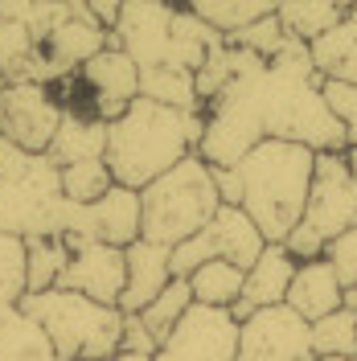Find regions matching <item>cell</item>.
<instances>
[{
    "label": "cell",
    "instance_id": "cell-29",
    "mask_svg": "<svg viewBox=\"0 0 357 361\" xmlns=\"http://www.w3.org/2000/svg\"><path fill=\"white\" fill-rule=\"evenodd\" d=\"M357 45V25L345 17V21L337 25V29H329L325 37H316L313 45H308V54H313V66L320 78H329L345 58H349V49Z\"/></svg>",
    "mask_w": 357,
    "mask_h": 361
},
{
    "label": "cell",
    "instance_id": "cell-17",
    "mask_svg": "<svg viewBox=\"0 0 357 361\" xmlns=\"http://www.w3.org/2000/svg\"><path fill=\"white\" fill-rule=\"evenodd\" d=\"M103 152H107V123H99L90 115L62 111L58 132L45 148V160L54 169H70V164H83V160H103Z\"/></svg>",
    "mask_w": 357,
    "mask_h": 361
},
{
    "label": "cell",
    "instance_id": "cell-1",
    "mask_svg": "<svg viewBox=\"0 0 357 361\" xmlns=\"http://www.w3.org/2000/svg\"><path fill=\"white\" fill-rule=\"evenodd\" d=\"M201 144V111H173L148 99H135L115 123H107V152L103 164L115 185L148 189L157 177L193 157Z\"/></svg>",
    "mask_w": 357,
    "mask_h": 361
},
{
    "label": "cell",
    "instance_id": "cell-37",
    "mask_svg": "<svg viewBox=\"0 0 357 361\" xmlns=\"http://www.w3.org/2000/svg\"><path fill=\"white\" fill-rule=\"evenodd\" d=\"M341 308L357 316V288H345V295H341Z\"/></svg>",
    "mask_w": 357,
    "mask_h": 361
},
{
    "label": "cell",
    "instance_id": "cell-3",
    "mask_svg": "<svg viewBox=\"0 0 357 361\" xmlns=\"http://www.w3.org/2000/svg\"><path fill=\"white\" fill-rule=\"evenodd\" d=\"M218 209L222 202L214 189V173L193 152L177 169L157 177L148 189H140V238L173 250L185 238H193L201 226H210Z\"/></svg>",
    "mask_w": 357,
    "mask_h": 361
},
{
    "label": "cell",
    "instance_id": "cell-26",
    "mask_svg": "<svg viewBox=\"0 0 357 361\" xmlns=\"http://www.w3.org/2000/svg\"><path fill=\"white\" fill-rule=\"evenodd\" d=\"M58 173H62V197L74 202V205L99 202V197L115 185L103 160H83V164H70V169H58Z\"/></svg>",
    "mask_w": 357,
    "mask_h": 361
},
{
    "label": "cell",
    "instance_id": "cell-2",
    "mask_svg": "<svg viewBox=\"0 0 357 361\" xmlns=\"http://www.w3.org/2000/svg\"><path fill=\"white\" fill-rule=\"evenodd\" d=\"M313 169L316 152L284 140H263L234 164L238 189H243L238 209L255 222L263 243H284L300 226L308 189H313Z\"/></svg>",
    "mask_w": 357,
    "mask_h": 361
},
{
    "label": "cell",
    "instance_id": "cell-31",
    "mask_svg": "<svg viewBox=\"0 0 357 361\" xmlns=\"http://www.w3.org/2000/svg\"><path fill=\"white\" fill-rule=\"evenodd\" d=\"M284 42H288V37H284V29H279V21H275V13L230 37V45H238V49L255 54V58H263V62H271V58L279 54V45H284Z\"/></svg>",
    "mask_w": 357,
    "mask_h": 361
},
{
    "label": "cell",
    "instance_id": "cell-32",
    "mask_svg": "<svg viewBox=\"0 0 357 361\" xmlns=\"http://www.w3.org/2000/svg\"><path fill=\"white\" fill-rule=\"evenodd\" d=\"M325 259L333 263L341 288H357V230H349V234H341L337 243H329Z\"/></svg>",
    "mask_w": 357,
    "mask_h": 361
},
{
    "label": "cell",
    "instance_id": "cell-33",
    "mask_svg": "<svg viewBox=\"0 0 357 361\" xmlns=\"http://www.w3.org/2000/svg\"><path fill=\"white\" fill-rule=\"evenodd\" d=\"M119 353H135V357H152V353H157V341L148 337V329L140 324V316H123V341H119Z\"/></svg>",
    "mask_w": 357,
    "mask_h": 361
},
{
    "label": "cell",
    "instance_id": "cell-28",
    "mask_svg": "<svg viewBox=\"0 0 357 361\" xmlns=\"http://www.w3.org/2000/svg\"><path fill=\"white\" fill-rule=\"evenodd\" d=\"M33 54H37V42L29 37L25 25L0 21V74H4V82H21Z\"/></svg>",
    "mask_w": 357,
    "mask_h": 361
},
{
    "label": "cell",
    "instance_id": "cell-35",
    "mask_svg": "<svg viewBox=\"0 0 357 361\" xmlns=\"http://www.w3.org/2000/svg\"><path fill=\"white\" fill-rule=\"evenodd\" d=\"M87 13L103 33H111L115 25H119V0H87Z\"/></svg>",
    "mask_w": 357,
    "mask_h": 361
},
{
    "label": "cell",
    "instance_id": "cell-6",
    "mask_svg": "<svg viewBox=\"0 0 357 361\" xmlns=\"http://www.w3.org/2000/svg\"><path fill=\"white\" fill-rule=\"evenodd\" d=\"M304 230H313L316 238L337 243L341 234L357 230V177L349 173V160L345 152H325L316 157L313 169V189H308V202H304Z\"/></svg>",
    "mask_w": 357,
    "mask_h": 361
},
{
    "label": "cell",
    "instance_id": "cell-30",
    "mask_svg": "<svg viewBox=\"0 0 357 361\" xmlns=\"http://www.w3.org/2000/svg\"><path fill=\"white\" fill-rule=\"evenodd\" d=\"M320 99H325V107L333 111V119L341 123L345 144L353 148V144H357V87H353V82L325 78V82H320Z\"/></svg>",
    "mask_w": 357,
    "mask_h": 361
},
{
    "label": "cell",
    "instance_id": "cell-40",
    "mask_svg": "<svg viewBox=\"0 0 357 361\" xmlns=\"http://www.w3.org/2000/svg\"><path fill=\"white\" fill-rule=\"evenodd\" d=\"M313 361H357V357H313Z\"/></svg>",
    "mask_w": 357,
    "mask_h": 361
},
{
    "label": "cell",
    "instance_id": "cell-4",
    "mask_svg": "<svg viewBox=\"0 0 357 361\" xmlns=\"http://www.w3.org/2000/svg\"><path fill=\"white\" fill-rule=\"evenodd\" d=\"M21 312L42 324L58 361H107L123 341V312L95 304L78 292H33L21 300Z\"/></svg>",
    "mask_w": 357,
    "mask_h": 361
},
{
    "label": "cell",
    "instance_id": "cell-8",
    "mask_svg": "<svg viewBox=\"0 0 357 361\" xmlns=\"http://www.w3.org/2000/svg\"><path fill=\"white\" fill-rule=\"evenodd\" d=\"M62 107L54 99V87L42 82H8L0 94V135L25 148L29 157H45L49 140L58 132Z\"/></svg>",
    "mask_w": 357,
    "mask_h": 361
},
{
    "label": "cell",
    "instance_id": "cell-12",
    "mask_svg": "<svg viewBox=\"0 0 357 361\" xmlns=\"http://www.w3.org/2000/svg\"><path fill=\"white\" fill-rule=\"evenodd\" d=\"M107 42H111V33H103L99 25L90 21L87 0H70L66 21L54 25V33L42 42L45 66H49V87H58V82H66L70 74H78L95 54L107 49Z\"/></svg>",
    "mask_w": 357,
    "mask_h": 361
},
{
    "label": "cell",
    "instance_id": "cell-36",
    "mask_svg": "<svg viewBox=\"0 0 357 361\" xmlns=\"http://www.w3.org/2000/svg\"><path fill=\"white\" fill-rule=\"evenodd\" d=\"M329 78H337V82H353V87H357V45L349 49V58H345V62H341Z\"/></svg>",
    "mask_w": 357,
    "mask_h": 361
},
{
    "label": "cell",
    "instance_id": "cell-14",
    "mask_svg": "<svg viewBox=\"0 0 357 361\" xmlns=\"http://www.w3.org/2000/svg\"><path fill=\"white\" fill-rule=\"evenodd\" d=\"M123 271H128L123 275V295H119L115 308L123 316H140L169 288V279H173V271H169V247L135 238L132 247L123 250Z\"/></svg>",
    "mask_w": 357,
    "mask_h": 361
},
{
    "label": "cell",
    "instance_id": "cell-5",
    "mask_svg": "<svg viewBox=\"0 0 357 361\" xmlns=\"http://www.w3.org/2000/svg\"><path fill=\"white\" fill-rule=\"evenodd\" d=\"M263 234L255 230V222L246 218L238 205H222L210 226H201L193 238H185L181 247L169 250V271H173V279H189L201 263H214V259H222V263H234L238 271H246L259 255H263Z\"/></svg>",
    "mask_w": 357,
    "mask_h": 361
},
{
    "label": "cell",
    "instance_id": "cell-27",
    "mask_svg": "<svg viewBox=\"0 0 357 361\" xmlns=\"http://www.w3.org/2000/svg\"><path fill=\"white\" fill-rule=\"evenodd\" d=\"M25 300V243L0 234V312L21 308Z\"/></svg>",
    "mask_w": 357,
    "mask_h": 361
},
{
    "label": "cell",
    "instance_id": "cell-22",
    "mask_svg": "<svg viewBox=\"0 0 357 361\" xmlns=\"http://www.w3.org/2000/svg\"><path fill=\"white\" fill-rule=\"evenodd\" d=\"M66 259H70V247L62 238H29L25 243V295L58 288V279L66 271Z\"/></svg>",
    "mask_w": 357,
    "mask_h": 361
},
{
    "label": "cell",
    "instance_id": "cell-42",
    "mask_svg": "<svg viewBox=\"0 0 357 361\" xmlns=\"http://www.w3.org/2000/svg\"><path fill=\"white\" fill-rule=\"evenodd\" d=\"M107 361H115V357H107Z\"/></svg>",
    "mask_w": 357,
    "mask_h": 361
},
{
    "label": "cell",
    "instance_id": "cell-9",
    "mask_svg": "<svg viewBox=\"0 0 357 361\" xmlns=\"http://www.w3.org/2000/svg\"><path fill=\"white\" fill-rule=\"evenodd\" d=\"M238 353V320L226 308L193 304L181 324L160 341L152 361H234Z\"/></svg>",
    "mask_w": 357,
    "mask_h": 361
},
{
    "label": "cell",
    "instance_id": "cell-38",
    "mask_svg": "<svg viewBox=\"0 0 357 361\" xmlns=\"http://www.w3.org/2000/svg\"><path fill=\"white\" fill-rule=\"evenodd\" d=\"M345 160H349V173L357 177V144H353V148H345Z\"/></svg>",
    "mask_w": 357,
    "mask_h": 361
},
{
    "label": "cell",
    "instance_id": "cell-7",
    "mask_svg": "<svg viewBox=\"0 0 357 361\" xmlns=\"http://www.w3.org/2000/svg\"><path fill=\"white\" fill-rule=\"evenodd\" d=\"M234 361H313V333L308 320L288 304L259 308L238 324V353Z\"/></svg>",
    "mask_w": 357,
    "mask_h": 361
},
{
    "label": "cell",
    "instance_id": "cell-13",
    "mask_svg": "<svg viewBox=\"0 0 357 361\" xmlns=\"http://www.w3.org/2000/svg\"><path fill=\"white\" fill-rule=\"evenodd\" d=\"M123 250L103 247V243H87V247H74L66 259V271L58 279L62 292H78L95 300V304H107L115 308L119 295H123Z\"/></svg>",
    "mask_w": 357,
    "mask_h": 361
},
{
    "label": "cell",
    "instance_id": "cell-15",
    "mask_svg": "<svg viewBox=\"0 0 357 361\" xmlns=\"http://www.w3.org/2000/svg\"><path fill=\"white\" fill-rule=\"evenodd\" d=\"M296 267H300V263H296V259H291L279 243H267V247H263V255L246 267L243 295H238V304L230 308V316L243 324L250 312L284 304V295H288V283H291V275H296Z\"/></svg>",
    "mask_w": 357,
    "mask_h": 361
},
{
    "label": "cell",
    "instance_id": "cell-20",
    "mask_svg": "<svg viewBox=\"0 0 357 361\" xmlns=\"http://www.w3.org/2000/svg\"><path fill=\"white\" fill-rule=\"evenodd\" d=\"M243 279L246 271H238L234 263H222V259H214V263H201L193 275H189V292H193V304L201 308H234L238 304V295H243Z\"/></svg>",
    "mask_w": 357,
    "mask_h": 361
},
{
    "label": "cell",
    "instance_id": "cell-10",
    "mask_svg": "<svg viewBox=\"0 0 357 361\" xmlns=\"http://www.w3.org/2000/svg\"><path fill=\"white\" fill-rule=\"evenodd\" d=\"M173 13H177V4H160V0L119 4V25L111 29L107 45L123 49L140 74L160 70L169 58V42H173Z\"/></svg>",
    "mask_w": 357,
    "mask_h": 361
},
{
    "label": "cell",
    "instance_id": "cell-16",
    "mask_svg": "<svg viewBox=\"0 0 357 361\" xmlns=\"http://www.w3.org/2000/svg\"><path fill=\"white\" fill-rule=\"evenodd\" d=\"M341 295H345V288H341V279H337L333 263H329V259H313V263H300V267H296L284 304H288L300 320L316 324V320H325L329 312L341 308Z\"/></svg>",
    "mask_w": 357,
    "mask_h": 361
},
{
    "label": "cell",
    "instance_id": "cell-39",
    "mask_svg": "<svg viewBox=\"0 0 357 361\" xmlns=\"http://www.w3.org/2000/svg\"><path fill=\"white\" fill-rule=\"evenodd\" d=\"M349 21L357 25V0H353V4H349Z\"/></svg>",
    "mask_w": 357,
    "mask_h": 361
},
{
    "label": "cell",
    "instance_id": "cell-41",
    "mask_svg": "<svg viewBox=\"0 0 357 361\" xmlns=\"http://www.w3.org/2000/svg\"><path fill=\"white\" fill-rule=\"evenodd\" d=\"M4 87H8V82H4V74H0V94H4Z\"/></svg>",
    "mask_w": 357,
    "mask_h": 361
},
{
    "label": "cell",
    "instance_id": "cell-19",
    "mask_svg": "<svg viewBox=\"0 0 357 361\" xmlns=\"http://www.w3.org/2000/svg\"><path fill=\"white\" fill-rule=\"evenodd\" d=\"M198 21H205L218 37H234V33H243L250 29L255 21H263L275 13V4L271 0H193V4H185Z\"/></svg>",
    "mask_w": 357,
    "mask_h": 361
},
{
    "label": "cell",
    "instance_id": "cell-25",
    "mask_svg": "<svg viewBox=\"0 0 357 361\" xmlns=\"http://www.w3.org/2000/svg\"><path fill=\"white\" fill-rule=\"evenodd\" d=\"M313 333V357H357V316L337 308L325 320L308 324Z\"/></svg>",
    "mask_w": 357,
    "mask_h": 361
},
{
    "label": "cell",
    "instance_id": "cell-18",
    "mask_svg": "<svg viewBox=\"0 0 357 361\" xmlns=\"http://www.w3.org/2000/svg\"><path fill=\"white\" fill-rule=\"evenodd\" d=\"M345 17H349L345 0H288V4H275V21L284 29V37L300 45H313L316 37L337 29Z\"/></svg>",
    "mask_w": 357,
    "mask_h": 361
},
{
    "label": "cell",
    "instance_id": "cell-24",
    "mask_svg": "<svg viewBox=\"0 0 357 361\" xmlns=\"http://www.w3.org/2000/svg\"><path fill=\"white\" fill-rule=\"evenodd\" d=\"M193 308V292H189V279H169V288L140 312V324L148 329V337L157 341V349H160V341L169 337L173 329L181 324V316Z\"/></svg>",
    "mask_w": 357,
    "mask_h": 361
},
{
    "label": "cell",
    "instance_id": "cell-34",
    "mask_svg": "<svg viewBox=\"0 0 357 361\" xmlns=\"http://www.w3.org/2000/svg\"><path fill=\"white\" fill-rule=\"evenodd\" d=\"M29 164H33V157H29L25 148H17L13 140L0 135V180H17Z\"/></svg>",
    "mask_w": 357,
    "mask_h": 361
},
{
    "label": "cell",
    "instance_id": "cell-23",
    "mask_svg": "<svg viewBox=\"0 0 357 361\" xmlns=\"http://www.w3.org/2000/svg\"><path fill=\"white\" fill-rule=\"evenodd\" d=\"M140 99L160 103V107H173V111H201L198 90H193V74L164 70V66L140 74Z\"/></svg>",
    "mask_w": 357,
    "mask_h": 361
},
{
    "label": "cell",
    "instance_id": "cell-11",
    "mask_svg": "<svg viewBox=\"0 0 357 361\" xmlns=\"http://www.w3.org/2000/svg\"><path fill=\"white\" fill-rule=\"evenodd\" d=\"M78 82L87 90L90 115H95L99 123H115V119L140 99V70H135V62L123 49H115V45H107L103 54H95L87 66L78 70Z\"/></svg>",
    "mask_w": 357,
    "mask_h": 361
},
{
    "label": "cell",
    "instance_id": "cell-21",
    "mask_svg": "<svg viewBox=\"0 0 357 361\" xmlns=\"http://www.w3.org/2000/svg\"><path fill=\"white\" fill-rule=\"evenodd\" d=\"M0 361H58V353L42 333V324L17 308L0 324Z\"/></svg>",
    "mask_w": 357,
    "mask_h": 361
}]
</instances>
